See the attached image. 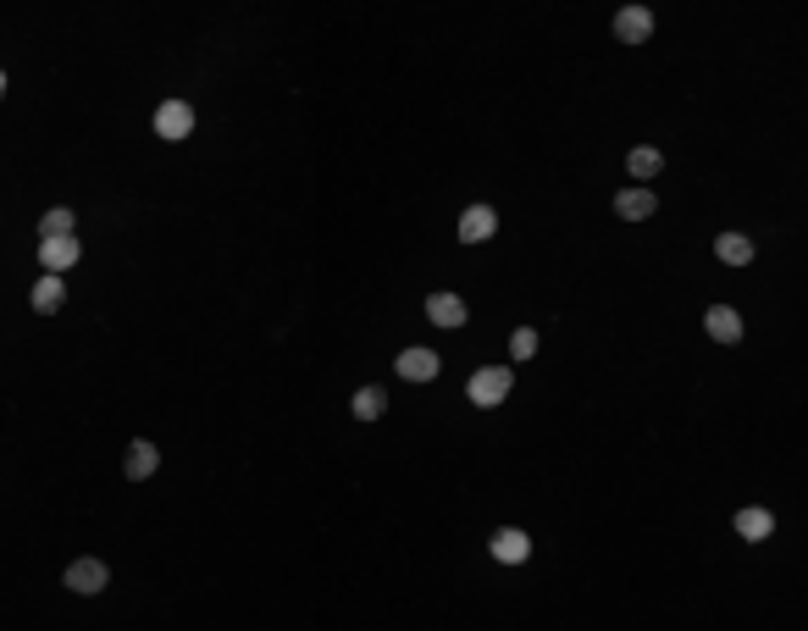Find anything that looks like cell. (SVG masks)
I'll return each mask as SVG.
<instances>
[{
  "label": "cell",
  "instance_id": "7a4b0ae2",
  "mask_svg": "<svg viewBox=\"0 0 808 631\" xmlns=\"http://www.w3.org/2000/svg\"><path fill=\"white\" fill-rule=\"evenodd\" d=\"M155 133L167 144H183L194 133V106L189 100H161V106H155Z\"/></svg>",
  "mask_w": 808,
  "mask_h": 631
},
{
  "label": "cell",
  "instance_id": "8992f818",
  "mask_svg": "<svg viewBox=\"0 0 808 631\" xmlns=\"http://www.w3.org/2000/svg\"><path fill=\"white\" fill-rule=\"evenodd\" d=\"M106 582H111V571L100 560H72L67 565V587H72V593H100Z\"/></svg>",
  "mask_w": 808,
  "mask_h": 631
},
{
  "label": "cell",
  "instance_id": "6da1fadb",
  "mask_svg": "<svg viewBox=\"0 0 808 631\" xmlns=\"http://www.w3.org/2000/svg\"><path fill=\"white\" fill-rule=\"evenodd\" d=\"M510 388H515V371L510 366H482L471 382H465V399H471L476 410H493V405L510 399Z\"/></svg>",
  "mask_w": 808,
  "mask_h": 631
},
{
  "label": "cell",
  "instance_id": "5bb4252c",
  "mask_svg": "<svg viewBox=\"0 0 808 631\" xmlns=\"http://www.w3.org/2000/svg\"><path fill=\"white\" fill-rule=\"evenodd\" d=\"M714 255H720L725 266H748L753 261V239L748 233H720V239H714Z\"/></svg>",
  "mask_w": 808,
  "mask_h": 631
},
{
  "label": "cell",
  "instance_id": "4fadbf2b",
  "mask_svg": "<svg viewBox=\"0 0 808 631\" xmlns=\"http://www.w3.org/2000/svg\"><path fill=\"white\" fill-rule=\"evenodd\" d=\"M161 465V454H155V443H144V438H133L128 443V460H122V471H128V482H144Z\"/></svg>",
  "mask_w": 808,
  "mask_h": 631
},
{
  "label": "cell",
  "instance_id": "ffe728a7",
  "mask_svg": "<svg viewBox=\"0 0 808 631\" xmlns=\"http://www.w3.org/2000/svg\"><path fill=\"white\" fill-rule=\"evenodd\" d=\"M0 100H6V72H0Z\"/></svg>",
  "mask_w": 808,
  "mask_h": 631
},
{
  "label": "cell",
  "instance_id": "2e32d148",
  "mask_svg": "<svg viewBox=\"0 0 808 631\" xmlns=\"http://www.w3.org/2000/svg\"><path fill=\"white\" fill-rule=\"evenodd\" d=\"M349 410H355L360 421H377L382 410H388V393H382V388H360L355 399H349Z\"/></svg>",
  "mask_w": 808,
  "mask_h": 631
},
{
  "label": "cell",
  "instance_id": "52a82bcc",
  "mask_svg": "<svg viewBox=\"0 0 808 631\" xmlns=\"http://www.w3.org/2000/svg\"><path fill=\"white\" fill-rule=\"evenodd\" d=\"M654 211H659L654 189H620L615 194V216H626V222H648Z\"/></svg>",
  "mask_w": 808,
  "mask_h": 631
},
{
  "label": "cell",
  "instance_id": "8fae6325",
  "mask_svg": "<svg viewBox=\"0 0 808 631\" xmlns=\"http://www.w3.org/2000/svg\"><path fill=\"white\" fill-rule=\"evenodd\" d=\"M28 299H34V310H39V316L61 310V305H67V283H61V272H45V277L34 283V294H28Z\"/></svg>",
  "mask_w": 808,
  "mask_h": 631
},
{
  "label": "cell",
  "instance_id": "5b68a950",
  "mask_svg": "<svg viewBox=\"0 0 808 631\" xmlns=\"http://www.w3.org/2000/svg\"><path fill=\"white\" fill-rule=\"evenodd\" d=\"M703 333H709L714 344H737V338H742V316L731 305H709V310H703Z\"/></svg>",
  "mask_w": 808,
  "mask_h": 631
},
{
  "label": "cell",
  "instance_id": "277c9868",
  "mask_svg": "<svg viewBox=\"0 0 808 631\" xmlns=\"http://www.w3.org/2000/svg\"><path fill=\"white\" fill-rule=\"evenodd\" d=\"M648 34H654V12H648V6H620L615 12V39L620 45H648Z\"/></svg>",
  "mask_w": 808,
  "mask_h": 631
},
{
  "label": "cell",
  "instance_id": "7c38bea8",
  "mask_svg": "<svg viewBox=\"0 0 808 631\" xmlns=\"http://www.w3.org/2000/svg\"><path fill=\"white\" fill-rule=\"evenodd\" d=\"M427 316H432L438 327H465V316H471V310H465L460 294H432V299H427Z\"/></svg>",
  "mask_w": 808,
  "mask_h": 631
},
{
  "label": "cell",
  "instance_id": "9a60e30c",
  "mask_svg": "<svg viewBox=\"0 0 808 631\" xmlns=\"http://www.w3.org/2000/svg\"><path fill=\"white\" fill-rule=\"evenodd\" d=\"M737 532L748 537V543H764V537L775 532V515H770V510H742V515H737Z\"/></svg>",
  "mask_w": 808,
  "mask_h": 631
},
{
  "label": "cell",
  "instance_id": "d6986e66",
  "mask_svg": "<svg viewBox=\"0 0 808 631\" xmlns=\"http://www.w3.org/2000/svg\"><path fill=\"white\" fill-rule=\"evenodd\" d=\"M45 233H72V211H67V205L45 211V222H39V239H45Z\"/></svg>",
  "mask_w": 808,
  "mask_h": 631
},
{
  "label": "cell",
  "instance_id": "ba28073f",
  "mask_svg": "<svg viewBox=\"0 0 808 631\" xmlns=\"http://www.w3.org/2000/svg\"><path fill=\"white\" fill-rule=\"evenodd\" d=\"M493 227H499L493 205H471V211L460 216V244H482V239H493Z\"/></svg>",
  "mask_w": 808,
  "mask_h": 631
},
{
  "label": "cell",
  "instance_id": "ac0fdd59",
  "mask_svg": "<svg viewBox=\"0 0 808 631\" xmlns=\"http://www.w3.org/2000/svg\"><path fill=\"white\" fill-rule=\"evenodd\" d=\"M510 355L515 360H532L537 355V333H532V327H515V333H510Z\"/></svg>",
  "mask_w": 808,
  "mask_h": 631
},
{
  "label": "cell",
  "instance_id": "9c48e42d",
  "mask_svg": "<svg viewBox=\"0 0 808 631\" xmlns=\"http://www.w3.org/2000/svg\"><path fill=\"white\" fill-rule=\"evenodd\" d=\"M393 366H399L404 382H432V377H438V355H432V349H404Z\"/></svg>",
  "mask_w": 808,
  "mask_h": 631
},
{
  "label": "cell",
  "instance_id": "e0dca14e",
  "mask_svg": "<svg viewBox=\"0 0 808 631\" xmlns=\"http://www.w3.org/2000/svg\"><path fill=\"white\" fill-rule=\"evenodd\" d=\"M626 167H631V178H659V167H665V155H659V150H648V144H637V150L626 155Z\"/></svg>",
  "mask_w": 808,
  "mask_h": 631
},
{
  "label": "cell",
  "instance_id": "3957f363",
  "mask_svg": "<svg viewBox=\"0 0 808 631\" xmlns=\"http://www.w3.org/2000/svg\"><path fill=\"white\" fill-rule=\"evenodd\" d=\"M78 239H72V233H45V239H39V266H45V272H67V266H78Z\"/></svg>",
  "mask_w": 808,
  "mask_h": 631
},
{
  "label": "cell",
  "instance_id": "30bf717a",
  "mask_svg": "<svg viewBox=\"0 0 808 631\" xmlns=\"http://www.w3.org/2000/svg\"><path fill=\"white\" fill-rule=\"evenodd\" d=\"M526 554H532V537H526V532H515V526L493 532V560H504V565H521Z\"/></svg>",
  "mask_w": 808,
  "mask_h": 631
}]
</instances>
